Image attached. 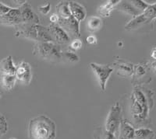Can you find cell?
Listing matches in <instances>:
<instances>
[{
    "instance_id": "cell-1",
    "label": "cell",
    "mask_w": 156,
    "mask_h": 139,
    "mask_svg": "<svg viewBox=\"0 0 156 139\" xmlns=\"http://www.w3.org/2000/svg\"><path fill=\"white\" fill-rule=\"evenodd\" d=\"M28 135L30 139H55V124L44 115L36 117L29 124Z\"/></svg>"
},
{
    "instance_id": "cell-2",
    "label": "cell",
    "mask_w": 156,
    "mask_h": 139,
    "mask_svg": "<svg viewBox=\"0 0 156 139\" xmlns=\"http://www.w3.org/2000/svg\"><path fill=\"white\" fill-rule=\"evenodd\" d=\"M17 26L16 36H21L37 42H53L48 28L39 26L38 24L30 23H22Z\"/></svg>"
},
{
    "instance_id": "cell-3",
    "label": "cell",
    "mask_w": 156,
    "mask_h": 139,
    "mask_svg": "<svg viewBox=\"0 0 156 139\" xmlns=\"http://www.w3.org/2000/svg\"><path fill=\"white\" fill-rule=\"evenodd\" d=\"M33 52L45 60H58L62 57L59 46L54 42H37L34 46Z\"/></svg>"
},
{
    "instance_id": "cell-4",
    "label": "cell",
    "mask_w": 156,
    "mask_h": 139,
    "mask_svg": "<svg viewBox=\"0 0 156 139\" xmlns=\"http://www.w3.org/2000/svg\"><path fill=\"white\" fill-rule=\"evenodd\" d=\"M131 113L135 119L144 120L148 113L147 103L144 94L140 90H136L132 94Z\"/></svg>"
},
{
    "instance_id": "cell-5",
    "label": "cell",
    "mask_w": 156,
    "mask_h": 139,
    "mask_svg": "<svg viewBox=\"0 0 156 139\" xmlns=\"http://www.w3.org/2000/svg\"><path fill=\"white\" fill-rule=\"evenodd\" d=\"M121 121V108L119 103H116L115 105L112 106L108 112L105 120V130L116 137L119 136Z\"/></svg>"
},
{
    "instance_id": "cell-6",
    "label": "cell",
    "mask_w": 156,
    "mask_h": 139,
    "mask_svg": "<svg viewBox=\"0 0 156 139\" xmlns=\"http://www.w3.org/2000/svg\"><path fill=\"white\" fill-rule=\"evenodd\" d=\"M156 19V3L149 5L141 14L133 18L125 26L126 30H133Z\"/></svg>"
},
{
    "instance_id": "cell-7",
    "label": "cell",
    "mask_w": 156,
    "mask_h": 139,
    "mask_svg": "<svg viewBox=\"0 0 156 139\" xmlns=\"http://www.w3.org/2000/svg\"><path fill=\"white\" fill-rule=\"evenodd\" d=\"M57 24L66 32L69 38L73 37V38L77 39V37H80L79 22L73 16L66 19L58 18V22Z\"/></svg>"
},
{
    "instance_id": "cell-8",
    "label": "cell",
    "mask_w": 156,
    "mask_h": 139,
    "mask_svg": "<svg viewBox=\"0 0 156 139\" xmlns=\"http://www.w3.org/2000/svg\"><path fill=\"white\" fill-rule=\"evenodd\" d=\"M90 67L92 69L94 74L97 76L101 90L105 91L107 81L109 79L112 72H113V69L108 65H98L95 63H90Z\"/></svg>"
},
{
    "instance_id": "cell-9",
    "label": "cell",
    "mask_w": 156,
    "mask_h": 139,
    "mask_svg": "<svg viewBox=\"0 0 156 139\" xmlns=\"http://www.w3.org/2000/svg\"><path fill=\"white\" fill-rule=\"evenodd\" d=\"M0 23L6 26H18L22 24L21 13L20 9H12L3 16H0Z\"/></svg>"
},
{
    "instance_id": "cell-10",
    "label": "cell",
    "mask_w": 156,
    "mask_h": 139,
    "mask_svg": "<svg viewBox=\"0 0 156 139\" xmlns=\"http://www.w3.org/2000/svg\"><path fill=\"white\" fill-rule=\"evenodd\" d=\"M48 30L55 44H66L70 41V38L57 23H51L48 26Z\"/></svg>"
},
{
    "instance_id": "cell-11",
    "label": "cell",
    "mask_w": 156,
    "mask_h": 139,
    "mask_svg": "<svg viewBox=\"0 0 156 139\" xmlns=\"http://www.w3.org/2000/svg\"><path fill=\"white\" fill-rule=\"evenodd\" d=\"M21 13L23 23H30V24H38L40 19L38 16L33 12L31 5L27 2L19 8Z\"/></svg>"
},
{
    "instance_id": "cell-12",
    "label": "cell",
    "mask_w": 156,
    "mask_h": 139,
    "mask_svg": "<svg viewBox=\"0 0 156 139\" xmlns=\"http://www.w3.org/2000/svg\"><path fill=\"white\" fill-rule=\"evenodd\" d=\"M15 76H16V79H18L22 83L26 85L29 84L32 77L31 68L30 65L25 62H21L16 67Z\"/></svg>"
},
{
    "instance_id": "cell-13",
    "label": "cell",
    "mask_w": 156,
    "mask_h": 139,
    "mask_svg": "<svg viewBox=\"0 0 156 139\" xmlns=\"http://www.w3.org/2000/svg\"><path fill=\"white\" fill-rule=\"evenodd\" d=\"M69 8L71 14L78 22L82 21L86 17V10L81 4L76 2H69Z\"/></svg>"
},
{
    "instance_id": "cell-14",
    "label": "cell",
    "mask_w": 156,
    "mask_h": 139,
    "mask_svg": "<svg viewBox=\"0 0 156 139\" xmlns=\"http://www.w3.org/2000/svg\"><path fill=\"white\" fill-rule=\"evenodd\" d=\"M135 128L126 120H122L117 139H133Z\"/></svg>"
},
{
    "instance_id": "cell-15",
    "label": "cell",
    "mask_w": 156,
    "mask_h": 139,
    "mask_svg": "<svg viewBox=\"0 0 156 139\" xmlns=\"http://www.w3.org/2000/svg\"><path fill=\"white\" fill-rule=\"evenodd\" d=\"M16 67L13 64L12 58L11 56L4 58L0 62V72H2V75H9V76H15L16 74Z\"/></svg>"
},
{
    "instance_id": "cell-16",
    "label": "cell",
    "mask_w": 156,
    "mask_h": 139,
    "mask_svg": "<svg viewBox=\"0 0 156 139\" xmlns=\"http://www.w3.org/2000/svg\"><path fill=\"white\" fill-rule=\"evenodd\" d=\"M116 9L118 10L122 11V12H126L127 14L132 15L133 16H137L142 13L140 10L135 7L133 4L132 3V1H120L119 3L117 5Z\"/></svg>"
},
{
    "instance_id": "cell-17",
    "label": "cell",
    "mask_w": 156,
    "mask_h": 139,
    "mask_svg": "<svg viewBox=\"0 0 156 139\" xmlns=\"http://www.w3.org/2000/svg\"><path fill=\"white\" fill-rule=\"evenodd\" d=\"M120 0H109L107 1L105 4H103L98 8V12L100 16L103 17H108L111 14V12L113 10L115 7H116L117 5L119 3Z\"/></svg>"
},
{
    "instance_id": "cell-18",
    "label": "cell",
    "mask_w": 156,
    "mask_h": 139,
    "mask_svg": "<svg viewBox=\"0 0 156 139\" xmlns=\"http://www.w3.org/2000/svg\"><path fill=\"white\" fill-rule=\"evenodd\" d=\"M56 12L58 18L66 19L72 16L69 8V2L62 1L56 5Z\"/></svg>"
},
{
    "instance_id": "cell-19",
    "label": "cell",
    "mask_w": 156,
    "mask_h": 139,
    "mask_svg": "<svg viewBox=\"0 0 156 139\" xmlns=\"http://www.w3.org/2000/svg\"><path fill=\"white\" fill-rule=\"evenodd\" d=\"M154 132L149 128L135 129L133 139H153Z\"/></svg>"
},
{
    "instance_id": "cell-20",
    "label": "cell",
    "mask_w": 156,
    "mask_h": 139,
    "mask_svg": "<svg viewBox=\"0 0 156 139\" xmlns=\"http://www.w3.org/2000/svg\"><path fill=\"white\" fill-rule=\"evenodd\" d=\"M102 26V21L98 16H90L87 20V27L90 32H96L99 30Z\"/></svg>"
},
{
    "instance_id": "cell-21",
    "label": "cell",
    "mask_w": 156,
    "mask_h": 139,
    "mask_svg": "<svg viewBox=\"0 0 156 139\" xmlns=\"http://www.w3.org/2000/svg\"><path fill=\"white\" fill-rule=\"evenodd\" d=\"M16 80V76L2 75V79H1V84L5 90H11L14 87Z\"/></svg>"
},
{
    "instance_id": "cell-22",
    "label": "cell",
    "mask_w": 156,
    "mask_h": 139,
    "mask_svg": "<svg viewBox=\"0 0 156 139\" xmlns=\"http://www.w3.org/2000/svg\"><path fill=\"white\" fill-rule=\"evenodd\" d=\"M134 72V68L133 65L129 63H122L118 64V72L119 75L122 76H131Z\"/></svg>"
},
{
    "instance_id": "cell-23",
    "label": "cell",
    "mask_w": 156,
    "mask_h": 139,
    "mask_svg": "<svg viewBox=\"0 0 156 139\" xmlns=\"http://www.w3.org/2000/svg\"><path fill=\"white\" fill-rule=\"evenodd\" d=\"M8 131V124L3 115L0 114V137L5 134Z\"/></svg>"
},
{
    "instance_id": "cell-24",
    "label": "cell",
    "mask_w": 156,
    "mask_h": 139,
    "mask_svg": "<svg viewBox=\"0 0 156 139\" xmlns=\"http://www.w3.org/2000/svg\"><path fill=\"white\" fill-rule=\"evenodd\" d=\"M62 57L67 59L70 62H76L79 61V57L73 52H65L62 54Z\"/></svg>"
},
{
    "instance_id": "cell-25",
    "label": "cell",
    "mask_w": 156,
    "mask_h": 139,
    "mask_svg": "<svg viewBox=\"0 0 156 139\" xmlns=\"http://www.w3.org/2000/svg\"><path fill=\"white\" fill-rule=\"evenodd\" d=\"M82 45H83V44H82V41L80 39H74L69 45V49L73 50V51H77V50L81 48Z\"/></svg>"
},
{
    "instance_id": "cell-26",
    "label": "cell",
    "mask_w": 156,
    "mask_h": 139,
    "mask_svg": "<svg viewBox=\"0 0 156 139\" xmlns=\"http://www.w3.org/2000/svg\"><path fill=\"white\" fill-rule=\"evenodd\" d=\"M50 9H51V4L50 3H47V4H45L44 5H42V6H39L38 7L39 12L44 15L48 14V12H49Z\"/></svg>"
},
{
    "instance_id": "cell-27",
    "label": "cell",
    "mask_w": 156,
    "mask_h": 139,
    "mask_svg": "<svg viewBox=\"0 0 156 139\" xmlns=\"http://www.w3.org/2000/svg\"><path fill=\"white\" fill-rule=\"evenodd\" d=\"M134 72L136 76L140 77V76H143L145 74L146 71L142 65H137V66H136V67L134 68Z\"/></svg>"
},
{
    "instance_id": "cell-28",
    "label": "cell",
    "mask_w": 156,
    "mask_h": 139,
    "mask_svg": "<svg viewBox=\"0 0 156 139\" xmlns=\"http://www.w3.org/2000/svg\"><path fill=\"white\" fill-rule=\"evenodd\" d=\"M12 8L9 7L7 5H4V4L1 3L0 2V16H3V15L6 14L8 12H9Z\"/></svg>"
},
{
    "instance_id": "cell-29",
    "label": "cell",
    "mask_w": 156,
    "mask_h": 139,
    "mask_svg": "<svg viewBox=\"0 0 156 139\" xmlns=\"http://www.w3.org/2000/svg\"><path fill=\"white\" fill-rule=\"evenodd\" d=\"M86 41H87V42L90 44H97V39H96V37L93 35L88 36V37H87V39H86Z\"/></svg>"
},
{
    "instance_id": "cell-30",
    "label": "cell",
    "mask_w": 156,
    "mask_h": 139,
    "mask_svg": "<svg viewBox=\"0 0 156 139\" xmlns=\"http://www.w3.org/2000/svg\"><path fill=\"white\" fill-rule=\"evenodd\" d=\"M49 20L51 23H57L58 22V16L57 14H52L49 17Z\"/></svg>"
},
{
    "instance_id": "cell-31",
    "label": "cell",
    "mask_w": 156,
    "mask_h": 139,
    "mask_svg": "<svg viewBox=\"0 0 156 139\" xmlns=\"http://www.w3.org/2000/svg\"><path fill=\"white\" fill-rule=\"evenodd\" d=\"M151 57L153 58V59L156 60V48H154L152 49V51H151Z\"/></svg>"
},
{
    "instance_id": "cell-32",
    "label": "cell",
    "mask_w": 156,
    "mask_h": 139,
    "mask_svg": "<svg viewBox=\"0 0 156 139\" xmlns=\"http://www.w3.org/2000/svg\"><path fill=\"white\" fill-rule=\"evenodd\" d=\"M151 66H152L153 69L156 72V62H154L152 64H151Z\"/></svg>"
},
{
    "instance_id": "cell-33",
    "label": "cell",
    "mask_w": 156,
    "mask_h": 139,
    "mask_svg": "<svg viewBox=\"0 0 156 139\" xmlns=\"http://www.w3.org/2000/svg\"><path fill=\"white\" fill-rule=\"evenodd\" d=\"M1 96H2V93H1V92H0V98H1Z\"/></svg>"
},
{
    "instance_id": "cell-34",
    "label": "cell",
    "mask_w": 156,
    "mask_h": 139,
    "mask_svg": "<svg viewBox=\"0 0 156 139\" xmlns=\"http://www.w3.org/2000/svg\"><path fill=\"white\" fill-rule=\"evenodd\" d=\"M9 139H16V138H14V137H11V138H9Z\"/></svg>"
}]
</instances>
